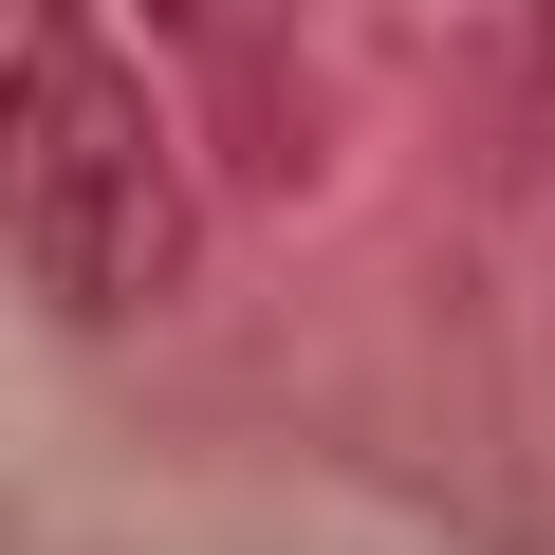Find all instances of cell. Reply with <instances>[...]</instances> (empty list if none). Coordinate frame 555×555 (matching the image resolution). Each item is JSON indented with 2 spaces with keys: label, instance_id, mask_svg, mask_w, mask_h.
Listing matches in <instances>:
<instances>
[{
  "label": "cell",
  "instance_id": "1",
  "mask_svg": "<svg viewBox=\"0 0 555 555\" xmlns=\"http://www.w3.org/2000/svg\"><path fill=\"white\" fill-rule=\"evenodd\" d=\"M0 259H20L75 334H130V315H167L204 278L185 130L112 56L93 0H38V20L0 38Z\"/></svg>",
  "mask_w": 555,
  "mask_h": 555
},
{
  "label": "cell",
  "instance_id": "2",
  "mask_svg": "<svg viewBox=\"0 0 555 555\" xmlns=\"http://www.w3.org/2000/svg\"><path fill=\"white\" fill-rule=\"evenodd\" d=\"M149 20H167V38H241V0H149Z\"/></svg>",
  "mask_w": 555,
  "mask_h": 555
}]
</instances>
